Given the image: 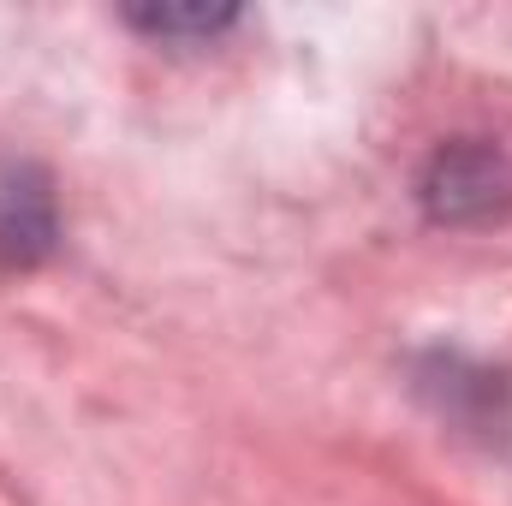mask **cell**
I'll return each instance as SVG.
<instances>
[{
    "mask_svg": "<svg viewBox=\"0 0 512 506\" xmlns=\"http://www.w3.org/2000/svg\"><path fill=\"white\" fill-rule=\"evenodd\" d=\"M126 18L137 30H149V36H215L239 12L233 6H131Z\"/></svg>",
    "mask_w": 512,
    "mask_h": 506,
    "instance_id": "3",
    "label": "cell"
},
{
    "mask_svg": "<svg viewBox=\"0 0 512 506\" xmlns=\"http://www.w3.org/2000/svg\"><path fill=\"white\" fill-rule=\"evenodd\" d=\"M60 245L54 179L36 161H12L0 173V268H36Z\"/></svg>",
    "mask_w": 512,
    "mask_h": 506,
    "instance_id": "2",
    "label": "cell"
},
{
    "mask_svg": "<svg viewBox=\"0 0 512 506\" xmlns=\"http://www.w3.org/2000/svg\"><path fill=\"white\" fill-rule=\"evenodd\" d=\"M417 197L441 227H495L512 215V155L489 137H453L429 155Z\"/></svg>",
    "mask_w": 512,
    "mask_h": 506,
    "instance_id": "1",
    "label": "cell"
}]
</instances>
